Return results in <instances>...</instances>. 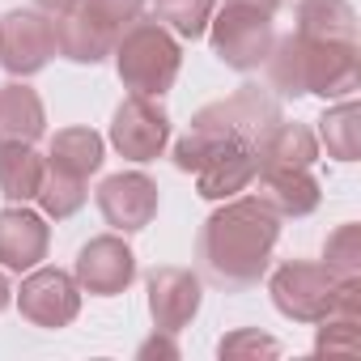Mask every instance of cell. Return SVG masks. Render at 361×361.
<instances>
[{
    "label": "cell",
    "mask_w": 361,
    "mask_h": 361,
    "mask_svg": "<svg viewBox=\"0 0 361 361\" xmlns=\"http://www.w3.org/2000/svg\"><path fill=\"white\" fill-rule=\"evenodd\" d=\"M281 238V217L259 200H230L226 209H217L196 238V259L204 268V276L221 289H251L259 285V276L268 272L272 247Z\"/></svg>",
    "instance_id": "cell-1"
},
{
    "label": "cell",
    "mask_w": 361,
    "mask_h": 361,
    "mask_svg": "<svg viewBox=\"0 0 361 361\" xmlns=\"http://www.w3.org/2000/svg\"><path fill=\"white\" fill-rule=\"evenodd\" d=\"M178 43L170 39V30L153 18V22H132L119 39H115V64H119V81L123 90L140 94V98H161L174 77H178Z\"/></svg>",
    "instance_id": "cell-2"
},
{
    "label": "cell",
    "mask_w": 361,
    "mask_h": 361,
    "mask_svg": "<svg viewBox=\"0 0 361 361\" xmlns=\"http://www.w3.org/2000/svg\"><path fill=\"white\" fill-rule=\"evenodd\" d=\"M174 166L196 174V188L204 200H234L238 192L251 188V178L259 170V153L247 140H221L209 145L200 136H183L174 145Z\"/></svg>",
    "instance_id": "cell-3"
},
{
    "label": "cell",
    "mask_w": 361,
    "mask_h": 361,
    "mask_svg": "<svg viewBox=\"0 0 361 361\" xmlns=\"http://www.w3.org/2000/svg\"><path fill=\"white\" fill-rule=\"evenodd\" d=\"M281 123V106L268 90L259 85H243L234 90L230 98L204 106L196 119H192V136L209 140V145H221V140H247V145H259L264 132Z\"/></svg>",
    "instance_id": "cell-4"
},
{
    "label": "cell",
    "mask_w": 361,
    "mask_h": 361,
    "mask_svg": "<svg viewBox=\"0 0 361 361\" xmlns=\"http://www.w3.org/2000/svg\"><path fill=\"white\" fill-rule=\"evenodd\" d=\"M336 293H340V276L327 272V264H285L276 268L272 276V302L281 314L298 319V323H319L331 306H336Z\"/></svg>",
    "instance_id": "cell-5"
},
{
    "label": "cell",
    "mask_w": 361,
    "mask_h": 361,
    "mask_svg": "<svg viewBox=\"0 0 361 361\" xmlns=\"http://www.w3.org/2000/svg\"><path fill=\"white\" fill-rule=\"evenodd\" d=\"M209 30H213V51H217L230 68H238V73L259 68V64L268 60L272 43H276L268 13L238 9V5H226V13L209 22Z\"/></svg>",
    "instance_id": "cell-6"
},
{
    "label": "cell",
    "mask_w": 361,
    "mask_h": 361,
    "mask_svg": "<svg viewBox=\"0 0 361 361\" xmlns=\"http://www.w3.org/2000/svg\"><path fill=\"white\" fill-rule=\"evenodd\" d=\"M18 310L35 327H68L81 310V285L60 268H30L18 293Z\"/></svg>",
    "instance_id": "cell-7"
},
{
    "label": "cell",
    "mask_w": 361,
    "mask_h": 361,
    "mask_svg": "<svg viewBox=\"0 0 361 361\" xmlns=\"http://www.w3.org/2000/svg\"><path fill=\"white\" fill-rule=\"evenodd\" d=\"M51 56H56V30H51V22L43 13L18 9V13L0 18V68L5 73L30 77Z\"/></svg>",
    "instance_id": "cell-8"
},
{
    "label": "cell",
    "mask_w": 361,
    "mask_h": 361,
    "mask_svg": "<svg viewBox=\"0 0 361 361\" xmlns=\"http://www.w3.org/2000/svg\"><path fill=\"white\" fill-rule=\"evenodd\" d=\"M170 140V119L166 111L153 102V98H140V94H128L115 111V123H111V145L132 157V161H153Z\"/></svg>",
    "instance_id": "cell-9"
},
{
    "label": "cell",
    "mask_w": 361,
    "mask_h": 361,
    "mask_svg": "<svg viewBox=\"0 0 361 361\" xmlns=\"http://www.w3.org/2000/svg\"><path fill=\"white\" fill-rule=\"evenodd\" d=\"M98 209H102L106 226H115L119 234H136L157 213V183L149 174H140V170L111 174L106 183L98 188Z\"/></svg>",
    "instance_id": "cell-10"
},
{
    "label": "cell",
    "mask_w": 361,
    "mask_h": 361,
    "mask_svg": "<svg viewBox=\"0 0 361 361\" xmlns=\"http://www.w3.org/2000/svg\"><path fill=\"white\" fill-rule=\"evenodd\" d=\"M132 276H136V255L115 234H102V238L85 243L81 255H77V285L98 293V298L123 293L132 285Z\"/></svg>",
    "instance_id": "cell-11"
},
{
    "label": "cell",
    "mask_w": 361,
    "mask_h": 361,
    "mask_svg": "<svg viewBox=\"0 0 361 361\" xmlns=\"http://www.w3.org/2000/svg\"><path fill=\"white\" fill-rule=\"evenodd\" d=\"M200 310V276L192 268H157L149 276V314L157 331H183Z\"/></svg>",
    "instance_id": "cell-12"
},
{
    "label": "cell",
    "mask_w": 361,
    "mask_h": 361,
    "mask_svg": "<svg viewBox=\"0 0 361 361\" xmlns=\"http://www.w3.org/2000/svg\"><path fill=\"white\" fill-rule=\"evenodd\" d=\"M302 47H306V94L344 98V94L357 90V81H361L357 43H314V39H302Z\"/></svg>",
    "instance_id": "cell-13"
},
{
    "label": "cell",
    "mask_w": 361,
    "mask_h": 361,
    "mask_svg": "<svg viewBox=\"0 0 361 361\" xmlns=\"http://www.w3.org/2000/svg\"><path fill=\"white\" fill-rule=\"evenodd\" d=\"M47 221L39 213H30L26 204L0 209V264L9 272H30L39 268V259L47 255Z\"/></svg>",
    "instance_id": "cell-14"
},
{
    "label": "cell",
    "mask_w": 361,
    "mask_h": 361,
    "mask_svg": "<svg viewBox=\"0 0 361 361\" xmlns=\"http://www.w3.org/2000/svg\"><path fill=\"white\" fill-rule=\"evenodd\" d=\"M259 200L276 217H306L319 209V183L310 166H259Z\"/></svg>",
    "instance_id": "cell-15"
},
{
    "label": "cell",
    "mask_w": 361,
    "mask_h": 361,
    "mask_svg": "<svg viewBox=\"0 0 361 361\" xmlns=\"http://www.w3.org/2000/svg\"><path fill=\"white\" fill-rule=\"evenodd\" d=\"M51 30H56V51L68 56V60H77V64H98L102 56L115 51V39H119L115 30H106L102 22H94L85 9H73V13L56 18Z\"/></svg>",
    "instance_id": "cell-16"
},
{
    "label": "cell",
    "mask_w": 361,
    "mask_h": 361,
    "mask_svg": "<svg viewBox=\"0 0 361 361\" xmlns=\"http://www.w3.org/2000/svg\"><path fill=\"white\" fill-rule=\"evenodd\" d=\"M47 128L43 115V98L30 85H0V145L18 140V145H35Z\"/></svg>",
    "instance_id": "cell-17"
},
{
    "label": "cell",
    "mask_w": 361,
    "mask_h": 361,
    "mask_svg": "<svg viewBox=\"0 0 361 361\" xmlns=\"http://www.w3.org/2000/svg\"><path fill=\"white\" fill-rule=\"evenodd\" d=\"M298 35L314 43H357V13L348 0H302Z\"/></svg>",
    "instance_id": "cell-18"
},
{
    "label": "cell",
    "mask_w": 361,
    "mask_h": 361,
    "mask_svg": "<svg viewBox=\"0 0 361 361\" xmlns=\"http://www.w3.org/2000/svg\"><path fill=\"white\" fill-rule=\"evenodd\" d=\"M43 170H47V157H39L30 145L5 140L0 145V196L13 200V204L35 200L39 183H43Z\"/></svg>",
    "instance_id": "cell-19"
},
{
    "label": "cell",
    "mask_w": 361,
    "mask_h": 361,
    "mask_svg": "<svg viewBox=\"0 0 361 361\" xmlns=\"http://www.w3.org/2000/svg\"><path fill=\"white\" fill-rule=\"evenodd\" d=\"M47 166H56L64 174H77V178H90L102 166V136L94 128H64V132H56Z\"/></svg>",
    "instance_id": "cell-20"
},
{
    "label": "cell",
    "mask_w": 361,
    "mask_h": 361,
    "mask_svg": "<svg viewBox=\"0 0 361 361\" xmlns=\"http://www.w3.org/2000/svg\"><path fill=\"white\" fill-rule=\"evenodd\" d=\"M255 153H259V166H310L319 145H314V132L302 123H272L255 145Z\"/></svg>",
    "instance_id": "cell-21"
},
{
    "label": "cell",
    "mask_w": 361,
    "mask_h": 361,
    "mask_svg": "<svg viewBox=\"0 0 361 361\" xmlns=\"http://www.w3.org/2000/svg\"><path fill=\"white\" fill-rule=\"evenodd\" d=\"M319 140L327 145V153L336 161H357L361 153V123H357V106L340 102L336 111H327L319 119Z\"/></svg>",
    "instance_id": "cell-22"
},
{
    "label": "cell",
    "mask_w": 361,
    "mask_h": 361,
    "mask_svg": "<svg viewBox=\"0 0 361 361\" xmlns=\"http://www.w3.org/2000/svg\"><path fill=\"white\" fill-rule=\"evenodd\" d=\"M35 200L43 204V213H47V217L64 221V217H73V213L85 204V178H77V174H64V170L47 166V170H43V183H39V196H35Z\"/></svg>",
    "instance_id": "cell-23"
},
{
    "label": "cell",
    "mask_w": 361,
    "mask_h": 361,
    "mask_svg": "<svg viewBox=\"0 0 361 361\" xmlns=\"http://www.w3.org/2000/svg\"><path fill=\"white\" fill-rule=\"evenodd\" d=\"M357 348H361V314L357 310H327L319 319L314 353L319 357H357Z\"/></svg>",
    "instance_id": "cell-24"
},
{
    "label": "cell",
    "mask_w": 361,
    "mask_h": 361,
    "mask_svg": "<svg viewBox=\"0 0 361 361\" xmlns=\"http://www.w3.org/2000/svg\"><path fill=\"white\" fill-rule=\"evenodd\" d=\"M153 9H157V22H166L183 39L209 35V22H213V0H157Z\"/></svg>",
    "instance_id": "cell-25"
},
{
    "label": "cell",
    "mask_w": 361,
    "mask_h": 361,
    "mask_svg": "<svg viewBox=\"0 0 361 361\" xmlns=\"http://www.w3.org/2000/svg\"><path fill=\"white\" fill-rule=\"evenodd\" d=\"M323 264H327L331 276L357 281V272H361V230L357 226H340L327 238V247H323Z\"/></svg>",
    "instance_id": "cell-26"
},
{
    "label": "cell",
    "mask_w": 361,
    "mask_h": 361,
    "mask_svg": "<svg viewBox=\"0 0 361 361\" xmlns=\"http://www.w3.org/2000/svg\"><path fill=\"white\" fill-rule=\"evenodd\" d=\"M81 9H85L94 22H102L106 30L123 35V30L145 13V0H81Z\"/></svg>",
    "instance_id": "cell-27"
},
{
    "label": "cell",
    "mask_w": 361,
    "mask_h": 361,
    "mask_svg": "<svg viewBox=\"0 0 361 361\" xmlns=\"http://www.w3.org/2000/svg\"><path fill=\"white\" fill-rule=\"evenodd\" d=\"M217 353L221 357H276L281 353V344L272 340V336H259L255 327H243V331H234V336H226L221 344H217Z\"/></svg>",
    "instance_id": "cell-28"
},
{
    "label": "cell",
    "mask_w": 361,
    "mask_h": 361,
    "mask_svg": "<svg viewBox=\"0 0 361 361\" xmlns=\"http://www.w3.org/2000/svg\"><path fill=\"white\" fill-rule=\"evenodd\" d=\"M39 9H43V13H51V18H64V13L81 9V0H39Z\"/></svg>",
    "instance_id": "cell-29"
},
{
    "label": "cell",
    "mask_w": 361,
    "mask_h": 361,
    "mask_svg": "<svg viewBox=\"0 0 361 361\" xmlns=\"http://www.w3.org/2000/svg\"><path fill=\"white\" fill-rule=\"evenodd\" d=\"M226 5H238V9H255V13H276L281 9V0H226Z\"/></svg>",
    "instance_id": "cell-30"
},
{
    "label": "cell",
    "mask_w": 361,
    "mask_h": 361,
    "mask_svg": "<svg viewBox=\"0 0 361 361\" xmlns=\"http://www.w3.org/2000/svg\"><path fill=\"white\" fill-rule=\"evenodd\" d=\"M145 353H166V357H174V344H170V340H149V344L140 348V357H145Z\"/></svg>",
    "instance_id": "cell-31"
},
{
    "label": "cell",
    "mask_w": 361,
    "mask_h": 361,
    "mask_svg": "<svg viewBox=\"0 0 361 361\" xmlns=\"http://www.w3.org/2000/svg\"><path fill=\"white\" fill-rule=\"evenodd\" d=\"M9 306V285H5V276H0V310Z\"/></svg>",
    "instance_id": "cell-32"
}]
</instances>
